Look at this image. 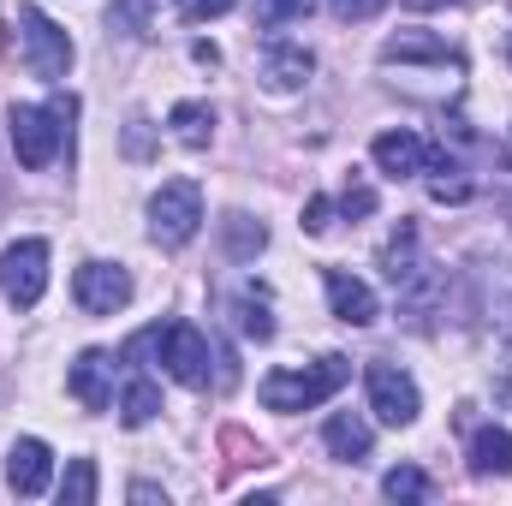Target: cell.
Here are the masks:
<instances>
[{"mask_svg":"<svg viewBox=\"0 0 512 506\" xmlns=\"http://www.w3.org/2000/svg\"><path fill=\"white\" fill-rule=\"evenodd\" d=\"M382 268H387V286H393L399 310L423 328V322L435 316V304H441V274H435V262L423 256V239H417L411 221H399V233L387 239Z\"/></svg>","mask_w":512,"mask_h":506,"instance_id":"1","label":"cell"},{"mask_svg":"<svg viewBox=\"0 0 512 506\" xmlns=\"http://www.w3.org/2000/svg\"><path fill=\"white\" fill-rule=\"evenodd\" d=\"M346 376H352V364L328 352V358L310 364V370H268L256 393H262L268 411H316L322 399H334V393L346 387Z\"/></svg>","mask_w":512,"mask_h":506,"instance_id":"2","label":"cell"},{"mask_svg":"<svg viewBox=\"0 0 512 506\" xmlns=\"http://www.w3.org/2000/svg\"><path fill=\"white\" fill-rule=\"evenodd\" d=\"M72 114H78V96H54L48 108H12V155H18V167L42 173L60 155V137L72 126Z\"/></svg>","mask_w":512,"mask_h":506,"instance_id":"3","label":"cell"},{"mask_svg":"<svg viewBox=\"0 0 512 506\" xmlns=\"http://www.w3.org/2000/svg\"><path fill=\"white\" fill-rule=\"evenodd\" d=\"M197 227H203V191H197V179H167L149 197V239L161 251H179V245L197 239Z\"/></svg>","mask_w":512,"mask_h":506,"instance_id":"4","label":"cell"},{"mask_svg":"<svg viewBox=\"0 0 512 506\" xmlns=\"http://www.w3.org/2000/svg\"><path fill=\"white\" fill-rule=\"evenodd\" d=\"M18 60H24L42 84H60L66 66H72V36H66L48 12L24 6V12H18Z\"/></svg>","mask_w":512,"mask_h":506,"instance_id":"5","label":"cell"},{"mask_svg":"<svg viewBox=\"0 0 512 506\" xmlns=\"http://www.w3.org/2000/svg\"><path fill=\"white\" fill-rule=\"evenodd\" d=\"M42 292H48V245L42 239H12L0 251V298L12 310H30V304H42Z\"/></svg>","mask_w":512,"mask_h":506,"instance_id":"6","label":"cell"},{"mask_svg":"<svg viewBox=\"0 0 512 506\" xmlns=\"http://www.w3.org/2000/svg\"><path fill=\"white\" fill-rule=\"evenodd\" d=\"M364 387H370V411L382 417L387 429H411V423H417V411H423V393H417V381L405 376L399 364L376 358V364L364 370Z\"/></svg>","mask_w":512,"mask_h":506,"instance_id":"7","label":"cell"},{"mask_svg":"<svg viewBox=\"0 0 512 506\" xmlns=\"http://www.w3.org/2000/svg\"><path fill=\"white\" fill-rule=\"evenodd\" d=\"M155 352H161V370L185 387H203L209 381V334L191 328V322H167L155 328Z\"/></svg>","mask_w":512,"mask_h":506,"instance_id":"8","label":"cell"},{"mask_svg":"<svg viewBox=\"0 0 512 506\" xmlns=\"http://www.w3.org/2000/svg\"><path fill=\"white\" fill-rule=\"evenodd\" d=\"M72 298L84 316H120L131 304V274L120 262H84L72 274Z\"/></svg>","mask_w":512,"mask_h":506,"instance_id":"9","label":"cell"},{"mask_svg":"<svg viewBox=\"0 0 512 506\" xmlns=\"http://www.w3.org/2000/svg\"><path fill=\"white\" fill-rule=\"evenodd\" d=\"M48 483H54V453H48V441L18 435V441L6 447V489L24 495V501H36V495H48Z\"/></svg>","mask_w":512,"mask_h":506,"instance_id":"10","label":"cell"},{"mask_svg":"<svg viewBox=\"0 0 512 506\" xmlns=\"http://www.w3.org/2000/svg\"><path fill=\"white\" fill-rule=\"evenodd\" d=\"M310 72H316V54H310L304 42H268L262 60H256V78H262V90H274V96L304 90Z\"/></svg>","mask_w":512,"mask_h":506,"instance_id":"11","label":"cell"},{"mask_svg":"<svg viewBox=\"0 0 512 506\" xmlns=\"http://www.w3.org/2000/svg\"><path fill=\"white\" fill-rule=\"evenodd\" d=\"M382 66H429V72H465V60L441 42V36H429V30H399V36H387L382 42Z\"/></svg>","mask_w":512,"mask_h":506,"instance_id":"12","label":"cell"},{"mask_svg":"<svg viewBox=\"0 0 512 506\" xmlns=\"http://www.w3.org/2000/svg\"><path fill=\"white\" fill-rule=\"evenodd\" d=\"M322 286H328V310H334L346 328H370V322L382 316V304H376L370 280H358V274H346V268H328V274H322Z\"/></svg>","mask_w":512,"mask_h":506,"instance_id":"13","label":"cell"},{"mask_svg":"<svg viewBox=\"0 0 512 506\" xmlns=\"http://www.w3.org/2000/svg\"><path fill=\"white\" fill-rule=\"evenodd\" d=\"M370 155H376V167H382L387 179H417L423 167H429V143L417 137V131H382L376 143H370Z\"/></svg>","mask_w":512,"mask_h":506,"instance_id":"14","label":"cell"},{"mask_svg":"<svg viewBox=\"0 0 512 506\" xmlns=\"http://www.w3.org/2000/svg\"><path fill=\"white\" fill-rule=\"evenodd\" d=\"M477 292H483V322L512 340V256H495L477 268Z\"/></svg>","mask_w":512,"mask_h":506,"instance_id":"15","label":"cell"},{"mask_svg":"<svg viewBox=\"0 0 512 506\" xmlns=\"http://www.w3.org/2000/svg\"><path fill=\"white\" fill-rule=\"evenodd\" d=\"M66 387H72V399H78L84 411H108V405H114V358H108V352H84V358L72 364Z\"/></svg>","mask_w":512,"mask_h":506,"instance_id":"16","label":"cell"},{"mask_svg":"<svg viewBox=\"0 0 512 506\" xmlns=\"http://www.w3.org/2000/svg\"><path fill=\"white\" fill-rule=\"evenodd\" d=\"M423 179H429V197H435V203H465V197L477 191V179L465 173V161H459V155H447V149H429Z\"/></svg>","mask_w":512,"mask_h":506,"instance_id":"17","label":"cell"},{"mask_svg":"<svg viewBox=\"0 0 512 506\" xmlns=\"http://www.w3.org/2000/svg\"><path fill=\"white\" fill-rule=\"evenodd\" d=\"M322 441H328V453H334L340 465L370 459V423H364L358 411H334V417H328V429H322Z\"/></svg>","mask_w":512,"mask_h":506,"instance_id":"18","label":"cell"},{"mask_svg":"<svg viewBox=\"0 0 512 506\" xmlns=\"http://www.w3.org/2000/svg\"><path fill=\"white\" fill-rule=\"evenodd\" d=\"M471 471H477V477H512V429L483 423V429L471 435Z\"/></svg>","mask_w":512,"mask_h":506,"instance_id":"19","label":"cell"},{"mask_svg":"<svg viewBox=\"0 0 512 506\" xmlns=\"http://www.w3.org/2000/svg\"><path fill=\"white\" fill-rule=\"evenodd\" d=\"M167 126H173V143H179V149H209V137H215V108H209V102H173Z\"/></svg>","mask_w":512,"mask_h":506,"instance_id":"20","label":"cell"},{"mask_svg":"<svg viewBox=\"0 0 512 506\" xmlns=\"http://www.w3.org/2000/svg\"><path fill=\"white\" fill-rule=\"evenodd\" d=\"M233 316H239V334L245 340H274V310H268V292L262 286H239L233 292Z\"/></svg>","mask_w":512,"mask_h":506,"instance_id":"21","label":"cell"},{"mask_svg":"<svg viewBox=\"0 0 512 506\" xmlns=\"http://www.w3.org/2000/svg\"><path fill=\"white\" fill-rule=\"evenodd\" d=\"M114 411H120V423H126V429H143V423L161 411V393H155V381H149V376H131Z\"/></svg>","mask_w":512,"mask_h":506,"instance_id":"22","label":"cell"},{"mask_svg":"<svg viewBox=\"0 0 512 506\" xmlns=\"http://www.w3.org/2000/svg\"><path fill=\"white\" fill-rule=\"evenodd\" d=\"M221 239H227V256L245 262V256H256L262 245H268V227L251 221V215H227V221H221Z\"/></svg>","mask_w":512,"mask_h":506,"instance_id":"23","label":"cell"},{"mask_svg":"<svg viewBox=\"0 0 512 506\" xmlns=\"http://www.w3.org/2000/svg\"><path fill=\"white\" fill-rule=\"evenodd\" d=\"M90 501H96V465L72 459L66 477H60V506H90Z\"/></svg>","mask_w":512,"mask_h":506,"instance_id":"24","label":"cell"},{"mask_svg":"<svg viewBox=\"0 0 512 506\" xmlns=\"http://www.w3.org/2000/svg\"><path fill=\"white\" fill-rule=\"evenodd\" d=\"M382 495L387 501H429V477L417 465H393L382 477Z\"/></svg>","mask_w":512,"mask_h":506,"instance_id":"25","label":"cell"},{"mask_svg":"<svg viewBox=\"0 0 512 506\" xmlns=\"http://www.w3.org/2000/svg\"><path fill=\"white\" fill-rule=\"evenodd\" d=\"M316 12V0H256V24L262 30H280V24H304Z\"/></svg>","mask_w":512,"mask_h":506,"instance_id":"26","label":"cell"},{"mask_svg":"<svg viewBox=\"0 0 512 506\" xmlns=\"http://www.w3.org/2000/svg\"><path fill=\"white\" fill-rule=\"evenodd\" d=\"M108 30H120V36H149V0H120V6H108Z\"/></svg>","mask_w":512,"mask_h":506,"instance_id":"27","label":"cell"},{"mask_svg":"<svg viewBox=\"0 0 512 506\" xmlns=\"http://www.w3.org/2000/svg\"><path fill=\"white\" fill-rule=\"evenodd\" d=\"M239 0H179V18L185 24H209V18H221V12H233Z\"/></svg>","mask_w":512,"mask_h":506,"instance_id":"28","label":"cell"},{"mask_svg":"<svg viewBox=\"0 0 512 506\" xmlns=\"http://www.w3.org/2000/svg\"><path fill=\"white\" fill-rule=\"evenodd\" d=\"M340 209H346V215H376V191H370L364 179H352V185L340 191Z\"/></svg>","mask_w":512,"mask_h":506,"instance_id":"29","label":"cell"},{"mask_svg":"<svg viewBox=\"0 0 512 506\" xmlns=\"http://www.w3.org/2000/svg\"><path fill=\"white\" fill-rule=\"evenodd\" d=\"M495 197H501V209L512 215V131H507V143H501V155H495Z\"/></svg>","mask_w":512,"mask_h":506,"instance_id":"30","label":"cell"},{"mask_svg":"<svg viewBox=\"0 0 512 506\" xmlns=\"http://www.w3.org/2000/svg\"><path fill=\"white\" fill-rule=\"evenodd\" d=\"M334 227V203L328 197H310L304 203V233H328Z\"/></svg>","mask_w":512,"mask_h":506,"instance_id":"31","label":"cell"},{"mask_svg":"<svg viewBox=\"0 0 512 506\" xmlns=\"http://www.w3.org/2000/svg\"><path fill=\"white\" fill-rule=\"evenodd\" d=\"M387 0H334V18H346V24H364V18H376Z\"/></svg>","mask_w":512,"mask_h":506,"instance_id":"32","label":"cell"},{"mask_svg":"<svg viewBox=\"0 0 512 506\" xmlns=\"http://www.w3.org/2000/svg\"><path fill=\"white\" fill-rule=\"evenodd\" d=\"M126 155H137V161L149 155V120H143V114H137V120L126 126Z\"/></svg>","mask_w":512,"mask_h":506,"instance_id":"33","label":"cell"},{"mask_svg":"<svg viewBox=\"0 0 512 506\" xmlns=\"http://www.w3.org/2000/svg\"><path fill=\"white\" fill-rule=\"evenodd\" d=\"M131 501L137 506H167V489H155V483H131Z\"/></svg>","mask_w":512,"mask_h":506,"instance_id":"34","label":"cell"},{"mask_svg":"<svg viewBox=\"0 0 512 506\" xmlns=\"http://www.w3.org/2000/svg\"><path fill=\"white\" fill-rule=\"evenodd\" d=\"M417 6H459V0H417Z\"/></svg>","mask_w":512,"mask_h":506,"instance_id":"35","label":"cell"}]
</instances>
